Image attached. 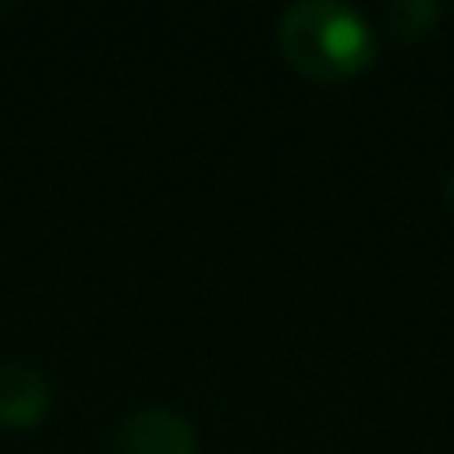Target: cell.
<instances>
[{
  "label": "cell",
  "instance_id": "cell-4",
  "mask_svg": "<svg viewBox=\"0 0 454 454\" xmlns=\"http://www.w3.org/2000/svg\"><path fill=\"white\" fill-rule=\"evenodd\" d=\"M442 16V4L439 0H395L387 4V24L395 28L399 40H419L439 24Z\"/></svg>",
  "mask_w": 454,
  "mask_h": 454
},
{
  "label": "cell",
  "instance_id": "cell-3",
  "mask_svg": "<svg viewBox=\"0 0 454 454\" xmlns=\"http://www.w3.org/2000/svg\"><path fill=\"white\" fill-rule=\"evenodd\" d=\"M52 387L36 367L8 363L0 367V427H32L44 419Z\"/></svg>",
  "mask_w": 454,
  "mask_h": 454
},
{
  "label": "cell",
  "instance_id": "cell-1",
  "mask_svg": "<svg viewBox=\"0 0 454 454\" xmlns=\"http://www.w3.org/2000/svg\"><path fill=\"white\" fill-rule=\"evenodd\" d=\"M279 48L295 72L335 84L371 68L379 40L359 8L339 0H299L279 16Z\"/></svg>",
  "mask_w": 454,
  "mask_h": 454
},
{
  "label": "cell",
  "instance_id": "cell-2",
  "mask_svg": "<svg viewBox=\"0 0 454 454\" xmlns=\"http://www.w3.org/2000/svg\"><path fill=\"white\" fill-rule=\"evenodd\" d=\"M196 427L172 407H140L116 427L112 454H196Z\"/></svg>",
  "mask_w": 454,
  "mask_h": 454
},
{
  "label": "cell",
  "instance_id": "cell-5",
  "mask_svg": "<svg viewBox=\"0 0 454 454\" xmlns=\"http://www.w3.org/2000/svg\"><path fill=\"white\" fill-rule=\"evenodd\" d=\"M447 200H450V207H454V168H450V176H447Z\"/></svg>",
  "mask_w": 454,
  "mask_h": 454
}]
</instances>
